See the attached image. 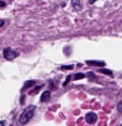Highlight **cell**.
<instances>
[{
  "instance_id": "cell-6",
  "label": "cell",
  "mask_w": 122,
  "mask_h": 126,
  "mask_svg": "<svg viewBox=\"0 0 122 126\" xmlns=\"http://www.w3.org/2000/svg\"><path fill=\"white\" fill-rule=\"evenodd\" d=\"M87 64H89V65H96V66H100V67H102V66H105V62H103V61H92V60H88L87 61Z\"/></svg>"
},
{
  "instance_id": "cell-15",
  "label": "cell",
  "mask_w": 122,
  "mask_h": 126,
  "mask_svg": "<svg viewBox=\"0 0 122 126\" xmlns=\"http://www.w3.org/2000/svg\"><path fill=\"white\" fill-rule=\"evenodd\" d=\"M4 124H5L4 122H0V125H4Z\"/></svg>"
},
{
  "instance_id": "cell-9",
  "label": "cell",
  "mask_w": 122,
  "mask_h": 126,
  "mask_svg": "<svg viewBox=\"0 0 122 126\" xmlns=\"http://www.w3.org/2000/svg\"><path fill=\"white\" fill-rule=\"evenodd\" d=\"M74 68V65H61L60 66V70H70L72 71Z\"/></svg>"
},
{
  "instance_id": "cell-2",
  "label": "cell",
  "mask_w": 122,
  "mask_h": 126,
  "mask_svg": "<svg viewBox=\"0 0 122 126\" xmlns=\"http://www.w3.org/2000/svg\"><path fill=\"white\" fill-rule=\"evenodd\" d=\"M18 55H19V53L17 51H14V50H12L11 48H5L3 50V57L7 60H13L16 58V57H18Z\"/></svg>"
},
{
  "instance_id": "cell-5",
  "label": "cell",
  "mask_w": 122,
  "mask_h": 126,
  "mask_svg": "<svg viewBox=\"0 0 122 126\" xmlns=\"http://www.w3.org/2000/svg\"><path fill=\"white\" fill-rule=\"evenodd\" d=\"M71 3H72L73 8H74L76 11H80L81 8H83V5H81V3H80V0H72Z\"/></svg>"
},
{
  "instance_id": "cell-10",
  "label": "cell",
  "mask_w": 122,
  "mask_h": 126,
  "mask_svg": "<svg viewBox=\"0 0 122 126\" xmlns=\"http://www.w3.org/2000/svg\"><path fill=\"white\" fill-rule=\"evenodd\" d=\"M100 73H103V74H107V75H112V72L111 71H108V70H103V68H100L99 70Z\"/></svg>"
},
{
  "instance_id": "cell-4",
  "label": "cell",
  "mask_w": 122,
  "mask_h": 126,
  "mask_svg": "<svg viewBox=\"0 0 122 126\" xmlns=\"http://www.w3.org/2000/svg\"><path fill=\"white\" fill-rule=\"evenodd\" d=\"M51 91H44V92L42 93V95H41V102L44 103V102H47V100H49V98H51Z\"/></svg>"
},
{
  "instance_id": "cell-7",
  "label": "cell",
  "mask_w": 122,
  "mask_h": 126,
  "mask_svg": "<svg viewBox=\"0 0 122 126\" xmlns=\"http://www.w3.org/2000/svg\"><path fill=\"white\" fill-rule=\"evenodd\" d=\"M34 84H35V81H34V80H29V81H27V82H25L24 87H23V91L26 90V89H28V88L34 86Z\"/></svg>"
},
{
  "instance_id": "cell-12",
  "label": "cell",
  "mask_w": 122,
  "mask_h": 126,
  "mask_svg": "<svg viewBox=\"0 0 122 126\" xmlns=\"http://www.w3.org/2000/svg\"><path fill=\"white\" fill-rule=\"evenodd\" d=\"M118 110H119V112H122V102L118 104Z\"/></svg>"
},
{
  "instance_id": "cell-14",
  "label": "cell",
  "mask_w": 122,
  "mask_h": 126,
  "mask_svg": "<svg viewBox=\"0 0 122 126\" xmlns=\"http://www.w3.org/2000/svg\"><path fill=\"white\" fill-rule=\"evenodd\" d=\"M95 1H96V0H89V3H90V4H93Z\"/></svg>"
},
{
  "instance_id": "cell-1",
  "label": "cell",
  "mask_w": 122,
  "mask_h": 126,
  "mask_svg": "<svg viewBox=\"0 0 122 126\" xmlns=\"http://www.w3.org/2000/svg\"><path fill=\"white\" fill-rule=\"evenodd\" d=\"M34 112H35V107L34 106H28L26 109L21 112L19 115V123L20 124H26L33 118Z\"/></svg>"
},
{
  "instance_id": "cell-8",
  "label": "cell",
  "mask_w": 122,
  "mask_h": 126,
  "mask_svg": "<svg viewBox=\"0 0 122 126\" xmlns=\"http://www.w3.org/2000/svg\"><path fill=\"white\" fill-rule=\"evenodd\" d=\"M85 77H86L85 74H83V73H77V74H75L74 76H73V79H74V80H80V79H84Z\"/></svg>"
},
{
  "instance_id": "cell-11",
  "label": "cell",
  "mask_w": 122,
  "mask_h": 126,
  "mask_svg": "<svg viewBox=\"0 0 122 126\" xmlns=\"http://www.w3.org/2000/svg\"><path fill=\"white\" fill-rule=\"evenodd\" d=\"M71 79H73V76H68V77H67V80H65L64 82H63V87L67 86V84H68V83L71 81Z\"/></svg>"
},
{
  "instance_id": "cell-3",
  "label": "cell",
  "mask_w": 122,
  "mask_h": 126,
  "mask_svg": "<svg viewBox=\"0 0 122 126\" xmlns=\"http://www.w3.org/2000/svg\"><path fill=\"white\" fill-rule=\"evenodd\" d=\"M85 119L88 124H94V123H96V121H98V115H96L94 112H88L86 114Z\"/></svg>"
},
{
  "instance_id": "cell-13",
  "label": "cell",
  "mask_w": 122,
  "mask_h": 126,
  "mask_svg": "<svg viewBox=\"0 0 122 126\" xmlns=\"http://www.w3.org/2000/svg\"><path fill=\"white\" fill-rule=\"evenodd\" d=\"M3 26H4V20L0 19V27H3Z\"/></svg>"
}]
</instances>
